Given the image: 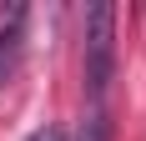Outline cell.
Masks as SVG:
<instances>
[{"mask_svg": "<svg viewBox=\"0 0 146 141\" xmlns=\"http://www.w3.org/2000/svg\"><path fill=\"white\" fill-rule=\"evenodd\" d=\"M111 76H116V5L96 0L86 10V86L96 106L111 91Z\"/></svg>", "mask_w": 146, "mask_h": 141, "instance_id": "cell-1", "label": "cell"}, {"mask_svg": "<svg viewBox=\"0 0 146 141\" xmlns=\"http://www.w3.org/2000/svg\"><path fill=\"white\" fill-rule=\"evenodd\" d=\"M15 61H20V35H15V30H5V35H0V86L10 81Z\"/></svg>", "mask_w": 146, "mask_h": 141, "instance_id": "cell-2", "label": "cell"}, {"mask_svg": "<svg viewBox=\"0 0 146 141\" xmlns=\"http://www.w3.org/2000/svg\"><path fill=\"white\" fill-rule=\"evenodd\" d=\"M81 141H111V121L101 106H91V116L81 121Z\"/></svg>", "mask_w": 146, "mask_h": 141, "instance_id": "cell-3", "label": "cell"}, {"mask_svg": "<svg viewBox=\"0 0 146 141\" xmlns=\"http://www.w3.org/2000/svg\"><path fill=\"white\" fill-rule=\"evenodd\" d=\"M25 141H66V131H60V126H40V131H30Z\"/></svg>", "mask_w": 146, "mask_h": 141, "instance_id": "cell-4", "label": "cell"}]
</instances>
